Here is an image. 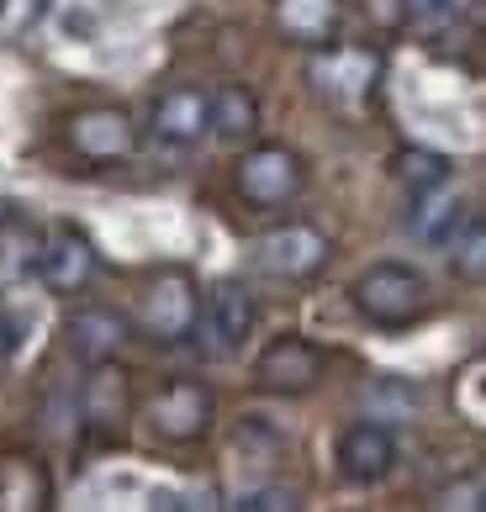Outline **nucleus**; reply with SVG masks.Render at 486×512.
Instances as JSON below:
<instances>
[{"mask_svg":"<svg viewBox=\"0 0 486 512\" xmlns=\"http://www.w3.org/2000/svg\"><path fill=\"white\" fill-rule=\"evenodd\" d=\"M349 301H354V312L365 322H376V328H413L428 312L434 291H428L423 270H413V264H402V259H381L349 286Z\"/></svg>","mask_w":486,"mask_h":512,"instance_id":"f257e3e1","label":"nucleus"},{"mask_svg":"<svg viewBox=\"0 0 486 512\" xmlns=\"http://www.w3.org/2000/svg\"><path fill=\"white\" fill-rule=\"evenodd\" d=\"M381 74H386L381 48H370V43H328V48H312L307 85L328 106H339V111H365L370 101H376V90H381Z\"/></svg>","mask_w":486,"mask_h":512,"instance_id":"f03ea898","label":"nucleus"},{"mask_svg":"<svg viewBox=\"0 0 486 512\" xmlns=\"http://www.w3.org/2000/svg\"><path fill=\"white\" fill-rule=\"evenodd\" d=\"M196 317H201V291L185 270H159L143 280L138 291V312H133V328L154 344H185L196 333Z\"/></svg>","mask_w":486,"mask_h":512,"instance_id":"7ed1b4c3","label":"nucleus"},{"mask_svg":"<svg viewBox=\"0 0 486 512\" xmlns=\"http://www.w3.org/2000/svg\"><path fill=\"white\" fill-rule=\"evenodd\" d=\"M302 185H307V164L286 143H249L233 164V191L249 206H259V212H275V206L296 201Z\"/></svg>","mask_w":486,"mask_h":512,"instance_id":"20e7f679","label":"nucleus"},{"mask_svg":"<svg viewBox=\"0 0 486 512\" xmlns=\"http://www.w3.org/2000/svg\"><path fill=\"white\" fill-rule=\"evenodd\" d=\"M259 322V301L254 291L243 286V280H222V286H212L207 296H201V317H196V349L207 359H233L243 344H249Z\"/></svg>","mask_w":486,"mask_h":512,"instance_id":"39448f33","label":"nucleus"},{"mask_svg":"<svg viewBox=\"0 0 486 512\" xmlns=\"http://www.w3.org/2000/svg\"><path fill=\"white\" fill-rule=\"evenodd\" d=\"M333 259V238L312 222H280L254 243V270L270 280H312Z\"/></svg>","mask_w":486,"mask_h":512,"instance_id":"423d86ee","label":"nucleus"},{"mask_svg":"<svg viewBox=\"0 0 486 512\" xmlns=\"http://www.w3.org/2000/svg\"><path fill=\"white\" fill-rule=\"evenodd\" d=\"M212 417H217V402L201 381H164L143 402V423L164 444H201L212 433Z\"/></svg>","mask_w":486,"mask_h":512,"instance_id":"0eeeda50","label":"nucleus"},{"mask_svg":"<svg viewBox=\"0 0 486 512\" xmlns=\"http://www.w3.org/2000/svg\"><path fill=\"white\" fill-rule=\"evenodd\" d=\"M64 143L85 164H122L138 154V122L122 106H85L64 122Z\"/></svg>","mask_w":486,"mask_h":512,"instance_id":"6e6552de","label":"nucleus"},{"mask_svg":"<svg viewBox=\"0 0 486 512\" xmlns=\"http://www.w3.org/2000/svg\"><path fill=\"white\" fill-rule=\"evenodd\" d=\"M328 359L323 349L302 333H280L265 344V354L254 359V386L270 391V396H307L317 381H323Z\"/></svg>","mask_w":486,"mask_h":512,"instance_id":"1a4fd4ad","label":"nucleus"},{"mask_svg":"<svg viewBox=\"0 0 486 512\" xmlns=\"http://www.w3.org/2000/svg\"><path fill=\"white\" fill-rule=\"evenodd\" d=\"M101 275V254L74 222H59L53 233H43V259H37V280L53 296H80L96 286Z\"/></svg>","mask_w":486,"mask_h":512,"instance_id":"9d476101","label":"nucleus"},{"mask_svg":"<svg viewBox=\"0 0 486 512\" xmlns=\"http://www.w3.org/2000/svg\"><path fill=\"white\" fill-rule=\"evenodd\" d=\"M212 132V96L201 85H170L148 106V138L164 148H196Z\"/></svg>","mask_w":486,"mask_h":512,"instance_id":"9b49d317","label":"nucleus"},{"mask_svg":"<svg viewBox=\"0 0 486 512\" xmlns=\"http://www.w3.org/2000/svg\"><path fill=\"white\" fill-rule=\"evenodd\" d=\"M127 338H133V322H127L117 307H101V301L96 307H74L69 322H64V344L85 370L111 365V359L127 349Z\"/></svg>","mask_w":486,"mask_h":512,"instance_id":"f8f14e48","label":"nucleus"},{"mask_svg":"<svg viewBox=\"0 0 486 512\" xmlns=\"http://www.w3.org/2000/svg\"><path fill=\"white\" fill-rule=\"evenodd\" d=\"M333 460H339V476L349 486H376V481L391 476V465H397V439H391L386 423H349L339 433Z\"/></svg>","mask_w":486,"mask_h":512,"instance_id":"ddd939ff","label":"nucleus"},{"mask_svg":"<svg viewBox=\"0 0 486 512\" xmlns=\"http://www.w3.org/2000/svg\"><path fill=\"white\" fill-rule=\"evenodd\" d=\"M270 22L286 43L328 48L344 32V0H270Z\"/></svg>","mask_w":486,"mask_h":512,"instance_id":"4468645a","label":"nucleus"},{"mask_svg":"<svg viewBox=\"0 0 486 512\" xmlns=\"http://www.w3.org/2000/svg\"><path fill=\"white\" fill-rule=\"evenodd\" d=\"M471 217V201H465L450 180L444 185H434V191H423V196H413V206H407V227L423 238V243H450L455 238V227Z\"/></svg>","mask_w":486,"mask_h":512,"instance_id":"2eb2a0df","label":"nucleus"},{"mask_svg":"<svg viewBox=\"0 0 486 512\" xmlns=\"http://www.w3.org/2000/svg\"><path fill=\"white\" fill-rule=\"evenodd\" d=\"M37 259H43V227L22 212H6L0 217V286L37 275Z\"/></svg>","mask_w":486,"mask_h":512,"instance_id":"dca6fc26","label":"nucleus"},{"mask_svg":"<svg viewBox=\"0 0 486 512\" xmlns=\"http://www.w3.org/2000/svg\"><path fill=\"white\" fill-rule=\"evenodd\" d=\"M259 96L249 85H217L212 90V132L222 143H254V132H259Z\"/></svg>","mask_w":486,"mask_h":512,"instance_id":"f3484780","label":"nucleus"},{"mask_svg":"<svg viewBox=\"0 0 486 512\" xmlns=\"http://www.w3.org/2000/svg\"><path fill=\"white\" fill-rule=\"evenodd\" d=\"M0 507H48V470L27 454H6L0 460Z\"/></svg>","mask_w":486,"mask_h":512,"instance_id":"a211bd4d","label":"nucleus"},{"mask_svg":"<svg viewBox=\"0 0 486 512\" xmlns=\"http://www.w3.org/2000/svg\"><path fill=\"white\" fill-rule=\"evenodd\" d=\"M444 254H450L455 280H465V286H486V217H465L455 227V238L444 243Z\"/></svg>","mask_w":486,"mask_h":512,"instance_id":"6ab92c4d","label":"nucleus"},{"mask_svg":"<svg viewBox=\"0 0 486 512\" xmlns=\"http://www.w3.org/2000/svg\"><path fill=\"white\" fill-rule=\"evenodd\" d=\"M391 175H397V185L407 196H423V191H434V185L450 180V159L434 154V148H397Z\"/></svg>","mask_w":486,"mask_h":512,"instance_id":"aec40b11","label":"nucleus"},{"mask_svg":"<svg viewBox=\"0 0 486 512\" xmlns=\"http://www.w3.org/2000/svg\"><path fill=\"white\" fill-rule=\"evenodd\" d=\"M465 11H471V0H402V16L413 27H428V32L455 27Z\"/></svg>","mask_w":486,"mask_h":512,"instance_id":"412c9836","label":"nucleus"},{"mask_svg":"<svg viewBox=\"0 0 486 512\" xmlns=\"http://www.w3.org/2000/svg\"><path fill=\"white\" fill-rule=\"evenodd\" d=\"M228 507H238V512H296L302 497H296L291 486H254V491H243V497H233Z\"/></svg>","mask_w":486,"mask_h":512,"instance_id":"4be33fe9","label":"nucleus"},{"mask_svg":"<svg viewBox=\"0 0 486 512\" xmlns=\"http://www.w3.org/2000/svg\"><path fill=\"white\" fill-rule=\"evenodd\" d=\"M455 402H460V412L471 417V423H486V365H476V370L460 375Z\"/></svg>","mask_w":486,"mask_h":512,"instance_id":"5701e85b","label":"nucleus"},{"mask_svg":"<svg viewBox=\"0 0 486 512\" xmlns=\"http://www.w3.org/2000/svg\"><path fill=\"white\" fill-rule=\"evenodd\" d=\"M43 11L48 0H0V32H27Z\"/></svg>","mask_w":486,"mask_h":512,"instance_id":"b1692460","label":"nucleus"},{"mask_svg":"<svg viewBox=\"0 0 486 512\" xmlns=\"http://www.w3.org/2000/svg\"><path fill=\"white\" fill-rule=\"evenodd\" d=\"M16 349H22V322H16V317H11L6 307H0V375L11 370Z\"/></svg>","mask_w":486,"mask_h":512,"instance_id":"393cba45","label":"nucleus"},{"mask_svg":"<svg viewBox=\"0 0 486 512\" xmlns=\"http://www.w3.org/2000/svg\"><path fill=\"white\" fill-rule=\"evenodd\" d=\"M471 507H481V512H486V486H476V502H471Z\"/></svg>","mask_w":486,"mask_h":512,"instance_id":"a878e982","label":"nucleus"}]
</instances>
